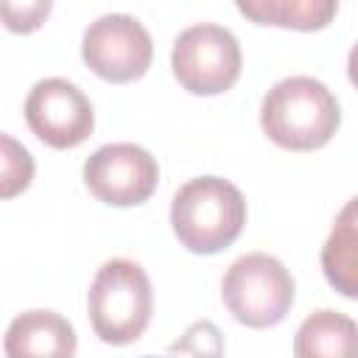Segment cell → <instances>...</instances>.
Segmentation results:
<instances>
[{"instance_id": "obj_12", "label": "cell", "mask_w": 358, "mask_h": 358, "mask_svg": "<svg viewBox=\"0 0 358 358\" xmlns=\"http://www.w3.org/2000/svg\"><path fill=\"white\" fill-rule=\"evenodd\" d=\"M338 3L336 0H238V11L263 25L316 31L324 28Z\"/></svg>"}, {"instance_id": "obj_7", "label": "cell", "mask_w": 358, "mask_h": 358, "mask_svg": "<svg viewBox=\"0 0 358 358\" xmlns=\"http://www.w3.org/2000/svg\"><path fill=\"white\" fill-rule=\"evenodd\" d=\"M25 120L31 131L53 148L81 145L95 126L90 98L67 78H42L25 98Z\"/></svg>"}, {"instance_id": "obj_16", "label": "cell", "mask_w": 358, "mask_h": 358, "mask_svg": "<svg viewBox=\"0 0 358 358\" xmlns=\"http://www.w3.org/2000/svg\"><path fill=\"white\" fill-rule=\"evenodd\" d=\"M347 76H350V81L358 87V42L352 45V50H350V56H347Z\"/></svg>"}, {"instance_id": "obj_15", "label": "cell", "mask_w": 358, "mask_h": 358, "mask_svg": "<svg viewBox=\"0 0 358 358\" xmlns=\"http://www.w3.org/2000/svg\"><path fill=\"white\" fill-rule=\"evenodd\" d=\"M3 11V20H6V28L8 31H36L42 25V20L48 17L50 11V3L48 0H31V3H14V0H6L0 6Z\"/></svg>"}, {"instance_id": "obj_13", "label": "cell", "mask_w": 358, "mask_h": 358, "mask_svg": "<svg viewBox=\"0 0 358 358\" xmlns=\"http://www.w3.org/2000/svg\"><path fill=\"white\" fill-rule=\"evenodd\" d=\"M0 196L11 199L25 190L34 179V159L25 145H20L11 134H0Z\"/></svg>"}, {"instance_id": "obj_3", "label": "cell", "mask_w": 358, "mask_h": 358, "mask_svg": "<svg viewBox=\"0 0 358 358\" xmlns=\"http://www.w3.org/2000/svg\"><path fill=\"white\" fill-rule=\"evenodd\" d=\"M151 280L140 263L115 257L106 260L90 285L87 310L92 330L106 344H129L143 336L151 319Z\"/></svg>"}, {"instance_id": "obj_1", "label": "cell", "mask_w": 358, "mask_h": 358, "mask_svg": "<svg viewBox=\"0 0 358 358\" xmlns=\"http://www.w3.org/2000/svg\"><path fill=\"white\" fill-rule=\"evenodd\" d=\"M341 112L336 95L313 76H291L277 81L260 106V126L282 148H322L338 129Z\"/></svg>"}, {"instance_id": "obj_2", "label": "cell", "mask_w": 358, "mask_h": 358, "mask_svg": "<svg viewBox=\"0 0 358 358\" xmlns=\"http://www.w3.org/2000/svg\"><path fill=\"white\" fill-rule=\"evenodd\" d=\"M246 224L243 193L221 176H196L185 182L171 204V227L179 243L196 255L227 249Z\"/></svg>"}, {"instance_id": "obj_9", "label": "cell", "mask_w": 358, "mask_h": 358, "mask_svg": "<svg viewBox=\"0 0 358 358\" xmlns=\"http://www.w3.org/2000/svg\"><path fill=\"white\" fill-rule=\"evenodd\" d=\"M6 358H73L76 330L56 310H25L11 319L6 338Z\"/></svg>"}, {"instance_id": "obj_8", "label": "cell", "mask_w": 358, "mask_h": 358, "mask_svg": "<svg viewBox=\"0 0 358 358\" xmlns=\"http://www.w3.org/2000/svg\"><path fill=\"white\" fill-rule=\"evenodd\" d=\"M84 182L95 199L115 207H131L143 204L154 193L159 165L143 145L106 143L87 157Z\"/></svg>"}, {"instance_id": "obj_4", "label": "cell", "mask_w": 358, "mask_h": 358, "mask_svg": "<svg viewBox=\"0 0 358 358\" xmlns=\"http://www.w3.org/2000/svg\"><path fill=\"white\" fill-rule=\"evenodd\" d=\"M221 296L241 324L271 327L285 319L294 302V277L277 257L252 252L227 268Z\"/></svg>"}, {"instance_id": "obj_6", "label": "cell", "mask_w": 358, "mask_h": 358, "mask_svg": "<svg viewBox=\"0 0 358 358\" xmlns=\"http://www.w3.org/2000/svg\"><path fill=\"white\" fill-rule=\"evenodd\" d=\"M81 56L95 76L126 84L148 70L154 45L145 25L131 14H103L87 25Z\"/></svg>"}, {"instance_id": "obj_10", "label": "cell", "mask_w": 358, "mask_h": 358, "mask_svg": "<svg viewBox=\"0 0 358 358\" xmlns=\"http://www.w3.org/2000/svg\"><path fill=\"white\" fill-rule=\"evenodd\" d=\"M322 271L338 294L358 299V196L350 199L333 221L322 246Z\"/></svg>"}, {"instance_id": "obj_11", "label": "cell", "mask_w": 358, "mask_h": 358, "mask_svg": "<svg viewBox=\"0 0 358 358\" xmlns=\"http://www.w3.org/2000/svg\"><path fill=\"white\" fill-rule=\"evenodd\" d=\"M294 358H358V324L330 308L313 310L294 336Z\"/></svg>"}, {"instance_id": "obj_14", "label": "cell", "mask_w": 358, "mask_h": 358, "mask_svg": "<svg viewBox=\"0 0 358 358\" xmlns=\"http://www.w3.org/2000/svg\"><path fill=\"white\" fill-rule=\"evenodd\" d=\"M171 350L173 352L185 350L193 358H224V338H221V330L213 322L201 319V322L190 324L185 330V336L171 344Z\"/></svg>"}, {"instance_id": "obj_17", "label": "cell", "mask_w": 358, "mask_h": 358, "mask_svg": "<svg viewBox=\"0 0 358 358\" xmlns=\"http://www.w3.org/2000/svg\"><path fill=\"white\" fill-rule=\"evenodd\" d=\"M145 358H154V355H145Z\"/></svg>"}, {"instance_id": "obj_5", "label": "cell", "mask_w": 358, "mask_h": 358, "mask_svg": "<svg viewBox=\"0 0 358 358\" xmlns=\"http://www.w3.org/2000/svg\"><path fill=\"white\" fill-rule=\"evenodd\" d=\"M241 45L235 34L215 22H196L173 39L171 67L176 81L193 95H218L241 76Z\"/></svg>"}]
</instances>
